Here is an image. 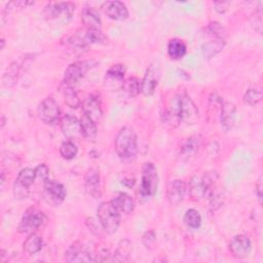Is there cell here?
<instances>
[{"mask_svg": "<svg viewBox=\"0 0 263 263\" xmlns=\"http://www.w3.org/2000/svg\"><path fill=\"white\" fill-rule=\"evenodd\" d=\"M114 146L118 157L122 161L129 162L134 160L138 152L137 135L134 128L130 126L120 128L115 137Z\"/></svg>", "mask_w": 263, "mask_h": 263, "instance_id": "6da1fadb", "label": "cell"}, {"mask_svg": "<svg viewBox=\"0 0 263 263\" xmlns=\"http://www.w3.org/2000/svg\"><path fill=\"white\" fill-rule=\"evenodd\" d=\"M74 10L72 2H49L43 9V15L48 23L62 26L70 22Z\"/></svg>", "mask_w": 263, "mask_h": 263, "instance_id": "7a4b0ae2", "label": "cell"}, {"mask_svg": "<svg viewBox=\"0 0 263 263\" xmlns=\"http://www.w3.org/2000/svg\"><path fill=\"white\" fill-rule=\"evenodd\" d=\"M158 175L156 167L151 162H146L142 168L141 185L139 188V195L141 199L148 200L151 198L157 190Z\"/></svg>", "mask_w": 263, "mask_h": 263, "instance_id": "3957f363", "label": "cell"}, {"mask_svg": "<svg viewBox=\"0 0 263 263\" xmlns=\"http://www.w3.org/2000/svg\"><path fill=\"white\" fill-rule=\"evenodd\" d=\"M97 214L101 226L107 233L112 234L118 230L120 225V214L111 201L102 202L97 210Z\"/></svg>", "mask_w": 263, "mask_h": 263, "instance_id": "277c9868", "label": "cell"}, {"mask_svg": "<svg viewBox=\"0 0 263 263\" xmlns=\"http://www.w3.org/2000/svg\"><path fill=\"white\" fill-rule=\"evenodd\" d=\"M182 93H175L168 100L161 114V120L168 127H177L182 122Z\"/></svg>", "mask_w": 263, "mask_h": 263, "instance_id": "5b68a950", "label": "cell"}, {"mask_svg": "<svg viewBox=\"0 0 263 263\" xmlns=\"http://www.w3.org/2000/svg\"><path fill=\"white\" fill-rule=\"evenodd\" d=\"M44 221L45 216L41 211H38L35 208H30L23 215L17 229L22 233H33L41 227Z\"/></svg>", "mask_w": 263, "mask_h": 263, "instance_id": "8992f818", "label": "cell"}, {"mask_svg": "<svg viewBox=\"0 0 263 263\" xmlns=\"http://www.w3.org/2000/svg\"><path fill=\"white\" fill-rule=\"evenodd\" d=\"M38 116L41 121L46 124L55 123L61 116V111L58 103L52 98L44 99L38 106Z\"/></svg>", "mask_w": 263, "mask_h": 263, "instance_id": "52a82bcc", "label": "cell"}, {"mask_svg": "<svg viewBox=\"0 0 263 263\" xmlns=\"http://www.w3.org/2000/svg\"><path fill=\"white\" fill-rule=\"evenodd\" d=\"M93 65H95V63L92 61L76 62V63L69 65V67L65 71L63 82L73 86L81 78L84 77V75L87 73V71L93 67Z\"/></svg>", "mask_w": 263, "mask_h": 263, "instance_id": "ba28073f", "label": "cell"}, {"mask_svg": "<svg viewBox=\"0 0 263 263\" xmlns=\"http://www.w3.org/2000/svg\"><path fill=\"white\" fill-rule=\"evenodd\" d=\"M43 193H44L45 200L48 203L57 206V205H60L64 201L67 191H66L65 186L62 183L48 179L44 182V192Z\"/></svg>", "mask_w": 263, "mask_h": 263, "instance_id": "9c48e42d", "label": "cell"}, {"mask_svg": "<svg viewBox=\"0 0 263 263\" xmlns=\"http://www.w3.org/2000/svg\"><path fill=\"white\" fill-rule=\"evenodd\" d=\"M160 78V67L158 64H151L144 75V78L141 82V91L145 96H151L154 93L155 88L158 84Z\"/></svg>", "mask_w": 263, "mask_h": 263, "instance_id": "30bf717a", "label": "cell"}, {"mask_svg": "<svg viewBox=\"0 0 263 263\" xmlns=\"http://www.w3.org/2000/svg\"><path fill=\"white\" fill-rule=\"evenodd\" d=\"M65 259L68 262H95L96 256L88 252L83 243L75 241L67 249Z\"/></svg>", "mask_w": 263, "mask_h": 263, "instance_id": "8fae6325", "label": "cell"}, {"mask_svg": "<svg viewBox=\"0 0 263 263\" xmlns=\"http://www.w3.org/2000/svg\"><path fill=\"white\" fill-rule=\"evenodd\" d=\"M61 128L65 137H67L70 141L77 140L82 136L80 120H78L75 116L71 114H65L61 118Z\"/></svg>", "mask_w": 263, "mask_h": 263, "instance_id": "7c38bea8", "label": "cell"}, {"mask_svg": "<svg viewBox=\"0 0 263 263\" xmlns=\"http://www.w3.org/2000/svg\"><path fill=\"white\" fill-rule=\"evenodd\" d=\"M229 251L233 257L243 259L249 256L251 252V240L245 234H237L232 237L229 242Z\"/></svg>", "mask_w": 263, "mask_h": 263, "instance_id": "4fadbf2b", "label": "cell"}, {"mask_svg": "<svg viewBox=\"0 0 263 263\" xmlns=\"http://www.w3.org/2000/svg\"><path fill=\"white\" fill-rule=\"evenodd\" d=\"M125 68L122 64L113 65L107 72L105 76V86L111 90L121 88L124 82Z\"/></svg>", "mask_w": 263, "mask_h": 263, "instance_id": "5bb4252c", "label": "cell"}, {"mask_svg": "<svg viewBox=\"0 0 263 263\" xmlns=\"http://www.w3.org/2000/svg\"><path fill=\"white\" fill-rule=\"evenodd\" d=\"M187 191V185L183 180L176 179L168 183L166 188V198L171 205L179 204Z\"/></svg>", "mask_w": 263, "mask_h": 263, "instance_id": "9a60e30c", "label": "cell"}, {"mask_svg": "<svg viewBox=\"0 0 263 263\" xmlns=\"http://www.w3.org/2000/svg\"><path fill=\"white\" fill-rule=\"evenodd\" d=\"M83 114L91 118L96 123L100 122L103 117V110L100 98L97 96H89L82 102Z\"/></svg>", "mask_w": 263, "mask_h": 263, "instance_id": "2e32d148", "label": "cell"}, {"mask_svg": "<svg viewBox=\"0 0 263 263\" xmlns=\"http://www.w3.org/2000/svg\"><path fill=\"white\" fill-rule=\"evenodd\" d=\"M106 14L114 21H124L128 16V10L121 1H108L104 4Z\"/></svg>", "mask_w": 263, "mask_h": 263, "instance_id": "e0dca14e", "label": "cell"}, {"mask_svg": "<svg viewBox=\"0 0 263 263\" xmlns=\"http://www.w3.org/2000/svg\"><path fill=\"white\" fill-rule=\"evenodd\" d=\"M182 121L193 124L198 119V110L192 100L185 93H182Z\"/></svg>", "mask_w": 263, "mask_h": 263, "instance_id": "ac0fdd59", "label": "cell"}, {"mask_svg": "<svg viewBox=\"0 0 263 263\" xmlns=\"http://www.w3.org/2000/svg\"><path fill=\"white\" fill-rule=\"evenodd\" d=\"M236 108L231 102H223L221 106V116L220 122L221 126L225 132L230 130L235 122Z\"/></svg>", "mask_w": 263, "mask_h": 263, "instance_id": "d6986e66", "label": "cell"}, {"mask_svg": "<svg viewBox=\"0 0 263 263\" xmlns=\"http://www.w3.org/2000/svg\"><path fill=\"white\" fill-rule=\"evenodd\" d=\"M100 173L97 168H89L84 176V187L86 192L97 198L101 195L100 192Z\"/></svg>", "mask_w": 263, "mask_h": 263, "instance_id": "ffe728a7", "label": "cell"}, {"mask_svg": "<svg viewBox=\"0 0 263 263\" xmlns=\"http://www.w3.org/2000/svg\"><path fill=\"white\" fill-rule=\"evenodd\" d=\"M112 204L119 212V214L129 215L135 210V201L134 199L124 192H117L112 200Z\"/></svg>", "mask_w": 263, "mask_h": 263, "instance_id": "44dd1931", "label": "cell"}, {"mask_svg": "<svg viewBox=\"0 0 263 263\" xmlns=\"http://www.w3.org/2000/svg\"><path fill=\"white\" fill-rule=\"evenodd\" d=\"M81 22L90 30H100L102 27V21L99 12L91 7H84L81 11Z\"/></svg>", "mask_w": 263, "mask_h": 263, "instance_id": "7402d4cb", "label": "cell"}, {"mask_svg": "<svg viewBox=\"0 0 263 263\" xmlns=\"http://www.w3.org/2000/svg\"><path fill=\"white\" fill-rule=\"evenodd\" d=\"M199 148V139L196 136L189 137L185 140L180 148V157L183 160H188L193 157Z\"/></svg>", "mask_w": 263, "mask_h": 263, "instance_id": "603a6c76", "label": "cell"}, {"mask_svg": "<svg viewBox=\"0 0 263 263\" xmlns=\"http://www.w3.org/2000/svg\"><path fill=\"white\" fill-rule=\"evenodd\" d=\"M189 194L193 200H199L205 196V187L202 176L195 175L189 182Z\"/></svg>", "mask_w": 263, "mask_h": 263, "instance_id": "cb8c5ba5", "label": "cell"}, {"mask_svg": "<svg viewBox=\"0 0 263 263\" xmlns=\"http://www.w3.org/2000/svg\"><path fill=\"white\" fill-rule=\"evenodd\" d=\"M60 90L64 96L65 99V103L70 107V108H78L80 106V100L79 97L77 95V92L75 91V89L73 88V86L63 82L60 86Z\"/></svg>", "mask_w": 263, "mask_h": 263, "instance_id": "d4e9b609", "label": "cell"}, {"mask_svg": "<svg viewBox=\"0 0 263 263\" xmlns=\"http://www.w3.org/2000/svg\"><path fill=\"white\" fill-rule=\"evenodd\" d=\"M80 125H81L83 138L87 139L88 141H95L98 135L96 122L91 118H89L87 115L83 114L80 119Z\"/></svg>", "mask_w": 263, "mask_h": 263, "instance_id": "484cf974", "label": "cell"}, {"mask_svg": "<svg viewBox=\"0 0 263 263\" xmlns=\"http://www.w3.org/2000/svg\"><path fill=\"white\" fill-rule=\"evenodd\" d=\"M187 51L186 44L177 38L171 39L167 43V53L171 59L173 60H180L182 59Z\"/></svg>", "mask_w": 263, "mask_h": 263, "instance_id": "4316f807", "label": "cell"}, {"mask_svg": "<svg viewBox=\"0 0 263 263\" xmlns=\"http://www.w3.org/2000/svg\"><path fill=\"white\" fill-rule=\"evenodd\" d=\"M225 45L224 39L221 38H216L214 40H210L209 42L204 43L201 47V51L204 58L211 59L214 55H216L218 52H220Z\"/></svg>", "mask_w": 263, "mask_h": 263, "instance_id": "83f0119b", "label": "cell"}, {"mask_svg": "<svg viewBox=\"0 0 263 263\" xmlns=\"http://www.w3.org/2000/svg\"><path fill=\"white\" fill-rule=\"evenodd\" d=\"M22 64L20 62H13L5 71L3 78H2V84L5 87H10L12 86L20 75V70H21Z\"/></svg>", "mask_w": 263, "mask_h": 263, "instance_id": "f1b7e54d", "label": "cell"}, {"mask_svg": "<svg viewBox=\"0 0 263 263\" xmlns=\"http://www.w3.org/2000/svg\"><path fill=\"white\" fill-rule=\"evenodd\" d=\"M43 247V240L40 236L35 233H30L24 242V251L28 255H35L41 251Z\"/></svg>", "mask_w": 263, "mask_h": 263, "instance_id": "f546056e", "label": "cell"}, {"mask_svg": "<svg viewBox=\"0 0 263 263\" xmlns=\"http://www.w3.org/2000/svg\"><path fill=\"white\" fill-rule=\"evenodd\" d=\"M130 252H132L130 241L126 238L121 239L117 245V248L113 255V260L117 262H124L128 259Z\"/></svg>", "mask_w": 263, "mask_h": 263, "instance_id": "4dcf8cb0", "label": "cell"}, {"mask_svg": "<svg viewBox=\"0 0 263 263\" xmlns=\"http://www.w3.org/2000/svg\"><path fill=\"white\" fill-rule=\"evenodd\" d=\"M36 179V173H35V168H30V167H26V168H23L16 179H15V183L29 189L30 186L34 183Z\"/></svg>", "mask_w": 263, "mask_h": 263, "instance_id": "1f68e13d", "label": "cell"}, {"mask_svg": "<svg viewBox=\"0 0 263 263\" xmlns=\"http://www.w3.org/2000/svg\"><path fill=\"white\" fill-rule=\"evenodd\" d=\"M83 34V39L86 43V45L89 44H105L107 43V37L102 33L101 30H90L86 29L85 31H82Z\"/></svg>", "mask_w": 263, "mask_h": 263, "instance_id": "d6a6232c", "label": "cell"}, {"mask_svg": "<svg viewBox=\"0 0 263 263\" xmlns=\"http://www.w3.org/2000/svg\"><path fill=\"white\" fill-rule=\"evenodd\" d=\"M121 89L127 97L134 98L141 91V82L136 77H129L124 80Z\"/></svg>", "mask_w": 263, "mask_h": 263, "instance_id": "836d02e7", "label": "cell"}, {"mask_svg": "<svg viewBox=\"0 0 263 263\" xmlns=\"http://www.w3.org/2000/svg\"><path fill=\"white\" fill-rule=\"evenodd\" d=\"M78 149L72 141H65L60 146V154L64 159L70 160L77 155Z\"/></svg>", "mask_w": 263, "mask_h": 263, "instance_id": "e575fe53", "label": "cell"}, {"mask_svg": "<svg viewBox=\"0 0 263 263\" xmlns=\"http://www.w3.org/2000/svg\"><path fill=\"white\" fill-rule=\"evenodd\" d=\"M184 222L188 227L196 229L201 224V216L196 210L190 209L184 215Z\"/></svg>", "mask_w": 263, "mask_h": 263, "instance_id": "d590c367", "label": "cell"}, {"mask_svg": "<svg viewBox=\"0 0 263 263\" xmlns=\"http://www.w3.org/2000/svg\"><path fill=\"white\" fill-rule=\"evenodd\" d=\"M261 99H262V92L260 89H256V88L248 89L243 96L245 103L250 106H255L261 101Z\"/></svg>", "mask_w": 263, "mask_h": 263, "instance_id": "8d00e7d4", "label": "cell"}, {"mask_svg": "<svg viewBox=\"0 0 263 263\" xmlns=\"http://www.w3.org/2000/svg\"><path fill=\"white\" fill-rule=\"evenodd\" d=\"M262 2H259V7L256 9L255 13L251 17V24L253 28L259 33L262 34V8H261Z\"/></svg>", "mask_w": 263, "mask_h": 263, "instance_id": "74e56055", "label": "cell"}, {"mask_svg": "<svg viewBox=\"0 0 263 263\" xmlns=\"http://www.w3.org/2000/svg\"><path fill=\"white\" fill-rule=\"evenodd\" d=\"M155 241H156V235L152 229L147 230L142 236V242L147 249H152L155 245Z\"/></svg>", "mask_w": 263, "mask_h": 263, "instance_id": "f35d334b", "label": "cell"}, {"mask_svg": "<svg viewBox=\"0 0 263 263\" xmlns=\"http://www.w3.org/2000/svg\"><path fill=\"white\" fill-rule=\"evenodd\" d=\"M35 173H36V178L40 179L41 181L45 182L46 180H48L49 170H48V167L44 163H41L38 166H36L35 167Z\"/></svg>", "mask_w": 263, "mask_h": 263, "instance_id": "ab89813d", "label": "cell"}, {"mask_svg": "<svg viewBox=\"0 0 263 263\" xmlns=\"http://www.w3.org/2000/svg\"><path fill=\"white\" fill-rule=\"evenodd\" d=\"M32 4H34L33 1H11L7 4L6 10L9 12V11L16 10V8H26L27 6Z\"/></svg>", "mask_w": 263, "mask_h": 263, "instance_id": "60d3db41", "label": "cell"}, {"mask_svg": "<svg viewBox=\"0 0 263 263\" xmlns=\"http://www.w3.org/2000/svg\"><path fill=\"white\" fill-rule=\"evenodd\" d=\"M208 30L211 32V34H213L217 37H221V33L223 31V28L219 23L213 22L208 26Z\"/></svg>", "mask_w": 263, "mask_h": 263, "instance_id": "b9f144b4", "label": "cell"}, {"mask_svg": "<svg viewBox=\"0 0 263 263\" xmlns=\"http://www.w3.org/2000/svg\"><path fill=\"white\" fill-rule=\"evenodd\" d=\"M262 188H263L262 176H260L259 180H258V182L256 184V195H257V198H258V201H259L260 204L262 203Z\"/></svg>", "mask_w": 263, "mask_h": 263, "instance_id": "7bdbcfd3", "label": "cell"}, {"mask_svg": "<svg viewBox=\"0 0 263 263\" xmlns=\"http://www.w3.org/2000/svg\"><path fill=\"white\" fill-rule=\"evenodd\" d=\"M3 47H4V39L2 38V39H1V47H0V48L3 49Z\"/></svg>", "mask_w": 263, "mask_h": 263, "instance_id": "ee69618b", "label": "cell"}, {"mask_svg": "<svg viewBox=\"0 0 263 263\" xmlns=\"http://www.w3.org/2000/svg\"><path fill=\"white\" fill-rule=\"evenodd\" d=\"M1 118H2V123H1V125L3 126V125H4V122H5V121H4V116L2 115V116H1Z\"/></svg>", "mask_w": 263, "mask_h": 263, "instance_id": "f6af8a7d", "label": "cell"}]
</instances>
